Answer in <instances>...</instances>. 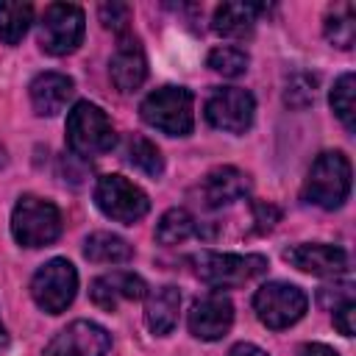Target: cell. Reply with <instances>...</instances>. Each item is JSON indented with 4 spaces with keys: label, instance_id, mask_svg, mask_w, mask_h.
<instances>
[{
    "label": "cell",
    "instance_id": "1",
    "mask_svg": "<svg viewBox=\"0 0 356 356\" xmlns=\"http://www.w3.org/2000/svg\"><path fill=\"white\" fill-rule=\"evenodd\" d=\"M350 195V161L339 150H325L314 159L306 184H303V200L314 203L320 209H339Z\"/></svg>",
    "mask_w": 356,
    "mask_h": 356
},
{
    "label": "cell",
    "instance_id": "2",
    "mask_svg": "<svg viewBox=\"0 0 356 356\" xmlns=\"http://www.w3.org/2000/svg\"><path fill=\"white\" fill-rule=\"evenodd\" d=\"M117 134L106 111L89 100H81L67 114V147L81 159L103 156L114 147Z\"/></svg>",
    "mask_w": 356,
    "mask_h": 356
},
{
    "label": "cell",
    "instance_id": "3",
    "mask_svg": "<svg viewBox=\"0 0 356 356\" xmlns=\"http://www.w3.org/2000/svg\"><path fill=\"white\" fill-rule=\"evenodd\" d=\"M142 120L167 134V136H186L192 134L195 125V97L189 89L184 86H161L156 92H150L142 106Z\"/></svg>",
    "mask_w": 356,
    "mask_h": 356
},
{
    "label": "cell",
    "instance_id": "4",
    "mask_svg": "<svg viewBox=\"0 0 356 356\" xmlns=\"http://www.w3.org/2000/svg\"><path fill=\"white\" fill-rule=\"evenodd\" d=\"M11 234L22 248H44L61 236V211L56 203L22 195L11 211Z\"/></svg>",
    "mask_w": 356,
    "mask_h": 356
},
{
    "label": "cell",
    "instance_id": "5",
    "mask_svg": "<svg viewBox=\"0 0 356 356\" xmlns=\"http://www.w3.org/2000/svg\"><path fill=\"white\" fill-rule=\"evenodd\" d=\"M192 264H195L197 278L214 289L242 286V284L267 273V259L261 253H211V250H203V253L192 256Z\"/></svg>",
    "mask_w": 356,
    "mask_h": 356
},
{
    "label": "cell",
    "instance_id": "6",
    "mask_svg": "<svg viewBox=\"0 0 356 356\" xmlns=\"http://www.w3.org/2000/svg\"><path fill=\"white\" fill-rule=\"evenodd\" d=\"M78 292V273L67 259L44 261L31 278V298L47 314H61Z\"/></svg>",
    "mask_w": 356,
    "mask_h": 356
},
{
    "label": "cell",
    "instance_id": "7",
    "mask_svg": "<svg viewBox=\"0 0 356 356\" xmlns=\"http://www.w3.org/2000/svg\"><path fill=\"white\" fill-rule=\"evenodd\" d=\"M306 306H309L306 292H303L300 286L284 284V281L264 284V286H259V292L253 295L256 317L261 320V325H267V328H273V331H281V328L295 325V323L306 314Z\"/></svg>",
    "mask_w": 356,
    "mask_h": 356
},
{
    "label": "cell",
    "instance_id": "8",
    "mask_svg": "<svg viewBox=\"0 0 356 356\" xmlns=\"http://www.w3.org/2000/svg\"><path fill=\"white\" fill-rule=\"evenodd\" d=\"M95 203L97 209L114 220V222H122V225H134L139 222L147 209H150V200L147 195L134 184L128 181L125 175H103L95 186Z\"/></svg>",
    "mask_w": 356,
    "mask_h": 356
},
{
    "label": "cell",
    "instance_id": "9",
    "mask_svg": "<svg viewBox=\"0 0 356 356\" xmlns=\"http://www.w3.org/2000/svg\"><path fill=\"white\" fill-rule=\"evenodd\" d=\"M83 11L75 3H50L39 22V44L50 56L72 53L83 39Z\"/></svg>",
    "mask_w": 356,
    "mask_h": 356
},
{
    "label": "cell",
    "instance_id": "10",
    "mask_svg": "<svg viewBox=\"0 0 356 356\" xmlns=\"http://www.w3.org/2000/svg\"><path fill=\"white\" fill-rule=\"evenodd\" d=\"M256 100L242 86H220L206 100V120L211 128L225 134H245L253 125Z\"/></svg>",
    "mask_w": 356,
    "mask_h": 356
},
{
    "label": "cell",
    "instance_id": "11",
    "mask_svg": "<svg viewBox=\"0 0 356 356\" xmlns=\"http://www.w3.org/2000/svg\"><path fill=\"white\" fill-rule=\"evenodd\" d=\"M111 348V334L92 323V320H75L67 328H61L42 356H106Z\"/></svg>",
    "mask_w": 356,
    "mask_h": 356
},
{
    "label": "cell",
    "instance_id": "12",
    "mask_svg": "<svg viewBox=\"0 0 356 356\" xmlns=\"http://www.w3.org/2000/svg\"><path fill=\"white\" fill-rule=\"evenodd\" d=\"M234 325V303L222 292H209L200 300H195L189 312V331L197 339L214 342L222 339Z\"/></svg>",
    "mask_w": 356,
    "mask_h": 356
},
{
    "label": "cell",
    "instance_id": "13",
    "mask_svg": "<svg viewBox=\"0 0 356 356\" xmlns=\"http://www.w3.org/2000/svg\"><path fill=\"white\" fill-rule=\"evenodd\" d=\"M108 72L111 81L120 92H134L145 83L147 78V58H145V47L136 36H120L114 56L108 61Z\"/></svg>",
    "mask_w": 356,
    "mask_h": 356
},
{
    "label": "cell",
    "instance_id": "14",
    "mask_svg": "<svg viewBox=\"0 0 356 356\" xmlns=\"http://www.w3.org/2000/svg\"><path fill=\"white\" fill-rule=\"evenodd\" d=\"M284 259L312 275H339L348 270V253L337 245L325 242H306V245H292L284 250Z\"/></svg>",
    "mask_w": 356,
    "mask_h": 356
},
{
    "label": "cell",
    "instance_id": "15",
    "mask_svg": "<svg viewBox=\"0 0 356 356\" xmlns=\"http://www.w3.org/2000/svg\"><path fill=\"white\" fill-rule=\"evenodd\" d=\"M145 292H147L145 281L136 273H125V270H117V273H108V275H97L89 284L92 303L106 309V312H114L120 300H139V298H145Z\"/></svg>",
    "mask_w": 356,
    "mask_h": 356
},
{
    "label": "cell",
    "instance_id": "16",
    "mask_svg": "<svg viewBox=\"0 0 356 356\" xmlns=\"http://www.w3.org/2000/svg\"><path fill=\"white\" fill-rule=\"evenodd\" d=\"M250 189V178L236 170V167H214L197 186V195L203 200V206L209 209H217V206H225V203H234L239 197H245Z\"/></svg>",
    "mask_w": 356,
    "mask_h": 356
},
{
    "label": "cell",
    "instance_id": "17",
    "mask_svg": "<svg viewBox=\"0 0 356 356\" xmlns=\"http://www.w3.org/2000/svg\"><path fill=\"white\" fill-rule=\"evenodd\" d=\"M28 89H31V106H33V111L39 117H53V114H58L67 106V100L75 92V83L64 72H39L31 81Z\"/></svg>",
    "mask_w": 356,
    "mask_h": 356
},
{
    "label": "cell",
    "instance_id": "18",
    "mask_svg": "<svg viewBox=\"0 0 356 356\" xmlns=\"http://www.w3.org/2000/svg\"><path fill=\"white\" fill-rule=\"evenodd\" d=\"M264 11H267L264 3H222V6H217L214 17H211V31L217 36L245 39L253 33L256 19Z\"/></svg>",
    "mask_w": 356,
    "mask_h": 356
},
{
    "label": "cell",
    "instance_id": "19",
    "mask_svg": "<svg viewBox=\"0 0 356 356\" xmlns=\"http://www.w3.org/2000/svg\"><path fill=\"white\" fill-rule=\"evenodd\" d=\"M178 309H181V292L178 286H159L145 306V323L156 337H167L175 323H178Z\"/></svg>",
    "mask_w": 356,
    "mask_h": 356
},
{
    "label": "cell",
    "instance_id": "20",
    "mask_svg": "<svg viewBox=\"0 0 356 356\" xmlns=\"http://www.w3.org/2000/svg\"><path fill=\"white\" fill-rule=\"evenodd\" d=\"M83 256L89 261H97V264H122V261H128L134 256V248L117 234L95 231L83 242Z\"/></svg>",
    "mask_w": 356,
    "mask_h": 356
},
{
    "label": "cell",
    "instance_id": "21",
    "mask_svg": "<svg viewBox=\"0 0 356 356\" xmlns=\"http://www.w3.org/2000/svg\"><path fill=\"white\" fill-rule=\"evenodd\" d=\"M323 36L339 47V50H350L353 39H356V14L350 3H337L334 8H328L325 22H323Z\"/></svg>",
    "mask_w": 356,
    "mask_h": 356
},
{
    "label": "cell",
    "instance_id": "22",
    "mask_svg": "<svg viewBox=\"0 0 356 356\" xmlns=\"http://www.w3.org/2000/svg\"><path fill=\"white\" fill-rule=\"evenodd\" d=\"M33 19V6L31 3H14V0H0V42L3 44H17Z\"/></svg>",
    "mask_w": 356,
    "mask_h": 356
},
{
    "label": "cell",
    "instance_id": "23",
    "mask_svg": "<svg viewBox=\"0 0 356 356\" xmlns=\"http://www.w3.org/2000/svg\"><path fill=\"white\" fill-rule=\"evenodd\" d=\"M192 234H200L195 217L186 209H170L161 214L159 225H156V239L161 245H178L184 239H189Z\"/></svg>",
    "mask_w": 356,
    "mask_h": 356
},
{
    "label": "cell",
    "instance_id": "24",
    "mask_svg": "<svg viewBox=\"0 0 356 356\" xmlns=\"http://www.w3.org/2000/svg\"><path fill=\"white\" fill-rule=\"evenodd\" d=\"M128 161H131L136 170H142L145 175H150V178H161V172H164L161 150H159L150 139L136 136V134L128 139Z\"/></svg>",
    "mask_w": 356,
    "mask_h": 356
},
{
    "label": "cell",
    "instance_id": "25",
    "mask_svg": "<svg viewBox=\"0 0 356 356\" xmlns=\"http://www.w3.org/2000/svg\"><path fill=\"white\" fill-rule=\"evenodd\" d=\"M353 95H356V78H353V72H342L339 78H337V83H334V89H331V108H334V114L339 117V122L348 128V131H353V114H356V106H353Z\"/></svg>",
    "mask_w": 356,
    "mask_h": 356
},
{
    "label": "cell",
    "instance_id": "26",
    "mask_svg": "<svg viewBox=\"0 0 356 356\" xmlns=\"http://www.w3.org/2000/svg\"><path fill=\"white\" fill-rule=\"evenodd\" d=\"M206 61H209V67H211L214 72H220L222 78H236V75H242V72L248 70V64H250L248 53H245L242 47H234V44H220V47H214Z\"/></svg>",
    "mask_w": 356,
    "mask_h": 356
},
{
    "label": "cell",
    "instance_id": "27",
    "mask_svg": "<svg viewBox=\"0 0 356 356\" xmlns=\"http://www.w3.org/2000/svg\"><path fill=\"white\" fill-rule=\"evenodd\" d=\"M314 92H317V78L309 72H292L284 83V103L289 108H306L314 103Z\"/></svg>",
    "mask_w": 356,
    "mask_h": 356
},
{
    "label": "cell",
    "instance_id": "28",
    "mask_svg": "<svg viewBox=\"0 0 356 356\" xmlns=\"http://www.w3.org/2000/svg\"><path fill=\"white\" fill-rule=\"evenodd\" d=\"M97 14H100L103 28H108L114 33H122L131 22V6L128 3H103L97 8Z\"/></svg>",
    "mask_w": 356,
    "mask_h": 356
},
{
    "label": "cell",
    "instance_id": "29",
    "mask_svg": "<svg viewBox=\"0 0 356 356\" xmlns=\"http://www.w3.org/2000/svg\"><path fill=\"white\" fill-rule=\"evenodd\" d=\"M317 300H320V306L323 309H339L342 303H348V300H353V286L350 284H334V286H323L320 292H317Z\"/></svg>",
    "mask_w": 356,
    "mask_h": 356
},
{
    "label": "cell",
    "instance_id": "30",
    "mask_svg": "<svg viewBox=\"0 0 356 356\" xmlns=\"http://www.w3.org/2000/svg\"><path fill=\"white\" fill-rule=\"evenodd\" d=\"M253 222H256V231H273L275 222L281 220V209L273 206V203H261V200H253Z\"/></svg>",
    "mask_w": 356,
    "mask_h": 356
},
{
    "label": "cell",
    "instance_id": "31",
    "mask_svg": "<svg viewBox=\"0 0 356 356\" xmlns=\"http://www.w3.org/2000/svg\"><path fill=\"white\" fill-rule=\"evenodd\" d=\"M353 314H356V303L348 300L339 309H334V325L342 337H353Z\"/></svg>",
    "mask_w": 356,
    "mask_h": 356
},
{
    "label": "cell",
    "instance_id": "32",
    "mask_svg": "<svg viewBox=\"0 0 356 356\" xmlns=\"http://www.w3.org/2000/svg\"><path fill=\"white\" fill-rule=\"evenodd\" d=\"M300 356H339L331 345H323V342H306L300 348Z\"/></svg>",
    "mask_w": 356,
    "mask_h": 356
},
{
    "label": "cell",
    "instance_id": "33",
    "mask_svg": "<svg viewBox=\"0 0 356 356\" xmlns=\"http://www.w3.org/2000/svg\"><path fill=\"white\" fill-rule=\"evenodd\" d=\"M228 356H267L259 345H253V342H236L231 350H228Z\"/></svg>",
    "mask_w": 356,
    "mask_h": 356
},
{
    "label": "cell",
    "instance_id": "34",
    "mask_svg": "<svg viewBox=\"0 0 356 356\" xmlns=\"http://www.w3.org/2000/svg\"><path fill=\"white\" fill-rule=\"evenodd\" d=\"M3 345H6V325L0 323V348H3Z\"/></svg>",
    "mask_w": 356,
    "mask_h": 356
},
{
    "label": "cell",
    "instance_id": "35",
    "mask_svg": "<svg viewBox=\"0 0 356 356\" xmlns=\"http://www.w3.org/2000/svg\"><path fill=\"white\" fill-rule=\"evenodd\" d=\"M3 161H6V156H3V147H0V164H3Z\"/></svg>",
    "mask_w": 356,
    "mask_h": 356
}]
</instances>
